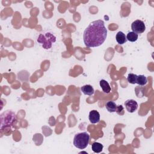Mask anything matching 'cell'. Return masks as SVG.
I'll list each match as a JSON object with an SVG mask.
<instances>
[{
  "instance_id": "6da1fadb",
  "label": "cell",
  "mask_w": 154,
  "mask_h": 154,
  "mask_svg": "<svg viewBox=\"0 0 154 154\" xmlns=\"http://www.w3.org/2000/svg\"><path fill=\"white\" fill-rule=\"evenodd\" d=\"M107 37V29L102 20L91 22L84 31L83 40L88 48L98 47L102 45Z\"/></svg>"
},
{
  "instance_id": "7a4b0ae2",
  "label": "cell",
  "mask_w": 154,
  "mask_h": 154,
  "mask_svg": "<svg viewBox=\"0 0 154 154\" xmlns=\"http://www.w3.org/2000/svg\"><path fill=\"white\" fill-rule=\"evenodd\" d=\"M17 117L16 114L11 110H7L1 114V130L10 129L16 124Z\"/></svg>"
},
{
  "instance_id": "3957f363",
  "label": "cell",
  "mask_w": 154,
  "mask_h": 154,
  "mask_svg": "<svg viewBox=\"0 0 154 154\" xmlns=\"http://www.w3.org/2000/svg\"><path fill=\"white\" fill-rule=\"evenodd\" d=\"M90 135L86 132H80L76 134L73 138V145L79 149H84L86 148L89 143Z\"/></svg>"
},
{
  "instance_id": "277c9868",
  "label": "cell",
  "mask_w": 154,
  "mask_h": 154,
  "mask_svg": "<svg viewBox=\"0 0 154 154\" xmlns=\"http://www.w3.org/2000/svg\"><path fill=\"white\" fill-rule=\"evenodd\" d=\"M56 37L50 32L40 34L37 38V42L42 45L44 49H48L52 47V43L55 42Z\"/></svg>"
},
{
  "instance_id": "5b68a950",
  "label": "cell",
  "mask_w": 154,
  "mask_h": 154,
  "mask_svg": "<svg viewBox=\"0 0 154 154\" xmlns=\"http://www.w3.org/2000/svg\"><path fill=\"white\" fill-rule=\"evenodd\" d=\"M131 29L133 32L137 34H141L146 30V26L143 21L136 20L132 23Z\"/></svg>"
},
{
  "instance_id": "8992f818",
  "label": "cell",
  "mask_w": 154,
  "mask_h": 154,
  "mask_svg": "<svg viewBox=\"0 0 154 154\" xmlns=\"http://www.w3.org/2000/svg\"><path fill=\"white\" fill-rule=\"evenodd\" d=\"M125 106L126 110L131 113L135 112L138 108V103L134 99H128L125 102Z\"/></svg>"
},
{
  "instance_id": "52a82bcc",
  "label": "cell",
  "mask_w": 154,
  "mask_h": 154,
  "mask_svg": "<svg viewBox=\"0 0 154 154\" xmlns=\"http://www.w3.org/2000/svg\"><path fill=\"white\" fill-rule=\"evenodd\" d=\"M88 119L92 124H95L100 121V114L96 110H92L89 112Z\"/></svg>"
},
{
  "instance_id": "ba28073f",
  "label": "cell",
  "mask_w": 154,
  "mask_h": 154,
  "mask_svg": "<svg viewBox=\"0 0 154 154\" xmlns=\"http://www.w3.org/2000/svg\"><path fill=\"white\" fill-rule=\"evenodd\" d=\"M81 91L85 95L91 96L94 94V90L91 85H85L81 87Z\"/></svg>"
},
{
  "instance_id": "9c48e42d",
  "label": "cell",
  "mask_w": 154,
  "mask_h": 154,
  "mask_svg": "<svg viewBox=\"0 0 154 154\" xmlns=\"http://www.w3.org/2000/svg\"><path fill=\"white\" fill-rule=\"evenodd\" d=\"M100 86L102 90V91L105 93H109L111 91V87L108 82L105 79H101L99 81Z\"/></svg>"
},
{
  "instance_id": "30bf717a",
  "label": "cell",
  "mask_w": 154,
  "mask_h": 154,
  "mask_svg": "<svg viewBox=\"0 0 154 154\" xmlns=\"http://www.w3.org/2000/svg\"><path fill=\"white\" fill-rule=\"evenodd\" d=\"M116 39L117 42L120 45H123L127 42V39L125 34L122 31H119L117 33L116 35Z\"/></svg>"
},
{
  "instance_id": "8fae6325",
  "label": "cell",
  "mask_w": 154,
  "mask_h": 154,
  "mask_svg": "<svg viewBox=\"0 0 154 154\" xmlns=\"http://www.w3.org/2000/svg\"><path fill=\"white\" fill-rule=\"evenodd\" d=\"M117 105L113 101H108L105 104V107L108 111L110 112H116Z\"/></svg>"
},
{
  "instance_id": "7c38bea8",
  "label": "cell",
  "mask_w": 154,
  "mask_h": 154,
  "mask_svg": "<svg viewBox=\"0 0 154 154\" xmlns=\"http://www.w3.org/2000/svg\"><path fill=\"white\" fill-rule=\"evenodd\" d=\"M103 146L100 143L94 142L91 145V149L95 153L101 152L103 150Z\"/></svg>"
},
{
  "instance_id": "4fadbf2b",
  "label": "cell",
  "mask_w": 154,
  "mask_h": 154,
  "mask_svg": "<svg viewBox=\"0 0 154 154\" xmlns=\"http://www.w3.org/2000/svg\"><path fill=\"white\" fill-rule=\"evenodd\" d=\"M147 83V79L144 75H137L136 84H138L139 85L143 86V85H145Z\"/></svg>"
},
{
  "instance_id": "5bb4252c",
  "label": "cell",
  "mask_w": 154,
  "mask_h": 154,
  "mask_svg": "<svg viewBox=\"0 0 154 154\" xmlns=\"http://www.w3.org/2000/svg\"><path fill=\"white\" fill-rule=\"evenodd\" d=\"M126 37L127 40L131 42H134L137 40L138 35V34L132 31V32H129Z\"/></svg>"
},
{
  "instance_id": "9a60e30c",
  "label": "cell",
  "mask_w": 154,
  "mask_h": 154,
  "mask_svg": "<svg viewBox=\"0 0 154 154\" xmlns=\"http://www.w3.org/2000/svg\"><path fill=\"white\" fill-rule=\"evenodd\" d=\"M137 75L131 73L128 74V76L127 77V80L129 83L132 84H136V82H137Z\"/></svg>"
},
{
  "instance_id": "2e32d148",
  "label": "cell",
  "mask_w": 154,
  "mask_h": 154,
  "mask_svg": "<svg viewBox=\"0 0 154 154\" xmlns=\"http://www.w3.org/2000/svg\"><path fill=\"white\" fill-rule=\"evenodd\" d=\"M122 111H123V107L122 106V105H118L117 106V110H116V112L118 114H120V115H122Z\"/></svg>"
}]
</instances>
